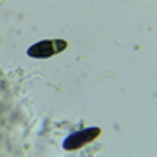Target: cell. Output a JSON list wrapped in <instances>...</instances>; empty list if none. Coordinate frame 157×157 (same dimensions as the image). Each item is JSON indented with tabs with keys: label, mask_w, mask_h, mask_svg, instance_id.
Wrapping results in <instances>:
<instances>
[{
	"label": "cell",
	"mask_w": 157,
	"mask_h": 157,
	"mask_svg": "<svg viewBox=\"0 0 157 157\" xmlns=\"http://www.w3.org/2000/svg\"><path fill=\"white\" fill-rule=\"evenodd\" d=\"M67 49V41L65 39H43V41L33 43L28 49V55L33 59H47L55 53H61Z\"/></svg>",
	"instance_id": "6da1fadb"
},
{
	"label": "cell",
	"mask_w": 157,
	"mask_h": 157,
	"mask_svg": "<svg viewBox=\"0 0 157 157\" xmlns=\"http://www.w3.org/2000/svg\"><path fill=\"white\" fill-rule=\"evenodd\" d=\"M98 136H100V130H98V128L77 130V132H73V134H69L65 137V141H63V149H65V151H75V149H78V147L94 141Z\"/></svg>",
	"instance_id": "7a4b0ae2"
}]
</instances>
